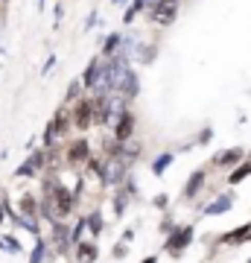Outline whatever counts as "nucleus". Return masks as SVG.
Masks as SVG:
<instances>
[{"instance_id": "1", "label": "nucleus", "mask_w": 251, "mask_h": 263, "mask_svg": "<svg viewBox=\"0 0 251 263\" xmlns=\"http://www.w3.org/2000/svg\"><path fill=\"white\" fill-rule=\"evenodd\" d=\"M193 226H181V228H176V231H172V234L167 237V246H164V249H167L169 254H172V257H181V254H184V249L190 243H193Z\"/></svg>"}, {"instance_id": "2", "label": "nucleus", "mask_w": 251, "mask_h": 263, "mask_svg": "<svg viewBox=\"0 0 251 263\" xmlns=\"http://www.w3.org/2000/svg\"><path fill=\"white\" fill-rule=\"evenodd\" d=\"M152 21H158V24H172L176 21V3L172 0H158L155 6H152Z\"/></svg>"}, {"instance_id": "3", "label": "nucleus", "mask_w": 251, "mask_h": 263, "mask_svg": "<svg viewBox=\"0 0 251 263\" xmlns=\"http://www.w3.org/2000/svg\"><path fill=\"white\" fill-rule=\"evenodd\" d=\"M248 240H251V222H245V226L234 228V231L219 237V243H225V246H242V243H248Z\"/></svg>"}, {"instance_id": "4", "label": "nucleus", "mask_w": 251, "mask_h": 263, "mask_svg": "<svg viewBox=\"0 0 251 263\" xmlns=\"http://www.w3.org/2000/svg\"><path fill=\"white\" fill-rule=\"evenodd\" d=\"M131 132H134V114H131V111H123L120 117H117V129H114V138H117V141H129Z\"/></svg>"}, {"instance_id": "5", "label": "nucleus", "mask_w": 251, "mask_h": 263, "mask_svg": "<svg viewBox=\"0 0 251 263\" xmlns=\"http://www.w3.org/2000/svg\"><path fill=\"white\" fill-rule=\"evenodd\" d=\"M205 170H196L193 176H190V179H187V184H184V193H181V196L184 199H196L199 196V190L205 187Z\"/></svg>"}, {"instance_id": "6", "label": "nucleus", "mask_w": 251, "mask_h": 263, "mask_svg": "<svg viewBox=\"0 0 251 263\" xmlns=\"http://www.w3.org/2000/svg\"><path fill=\"white\" fill-rule=\"evenodd\" d=\"M53 240H56V246H59V252H62V254L70 252L73 237L67 234V226H65V222H53Z\"/></svg>"}, {"instance_id": "7", "label": "nucleus", "mask_w": 251, "mask_h": 263, "mask_svg": "<svg viewBox=\"0 0 251 263\" xmlns=\"http://www.w3.org/2000/svg\"><path fill=\"white\" fill-rule=\"evenodd\" d=\"M79 246V252H76V260L79 263H96V257H100V249H96V243L93 240H82Z\"/></svg>"}, {"instance_id": "8", "label": "nucleus", "mask_w": 251, "mask_h": 263, "mask_svg": "<svg viewBox=\"0 0 251 263\" xmlns=\"http://www.w3.org/2000/svg\"><path fill=\"white\" fill-rule=\"evenodd\" d=\"M91 117H93V103L91 100H79V105H76V129H88Z\"/></svg>"}, {"instance_id": "9", "label": "nucleus", "mask_w": 251, "mask_h": 263, "mask_svg": "<svg viewBox=\"0 0 251 263\" xmlns=\"http://www.w3.org/2000/svg\"><path fill=\"white\" fill-rule=\"evenodd\" d=\"M123 91V97L126 100H131V97H138V91H140V85H138V76L131 73V70H123V76H120V85H117Z\"/></svg>"}, {"instance_id": "10", "label": "nucleus", "mask_w": 251, "mask_h": 263, "mask_svg": "<svg viewBox=\"0 0 251 263\" xmlns=\"http://www.w3.org/2000/svg\"><path fill=\"white\" fill-rule=\"evenodd\" d=\"M67 161L70 164H82V161H91V143L88 141H76L67 152Z\"/></svg>"}, {"instance_id": "11", "label": "nucleus", "mask_w": 251, "mask_h": 263, "mask_svg": "<svg viewBox=\"0 0 251 263\" xmlns=\"http://www.w3.org/2000/svg\"><path fill=\"white\" fill-rule=\"evenodd\" d=\"M231 208H234V196H231V193H225V196L214 199V202L205 208V214L207 216H219V214H228Z\"/></svg>"}, {"instance_id": "12", "label": "nucleus", "mask_w": 251, "mask_h": 263, "mask_svg": "<svg viewBox=\"0 0 251 263\" xmlns=\"http://www.w3.org/2000/svg\"><path fill=\"white\" fill-rule=\"evenodd\" d=\"M44 167V152H35V155H32V158L27 161V164H21L18 170H15V173H18V176H35V170H41Z\"/></svg>"}, {"instance_id": "13", "label": "nucleus", "mask_w": 251, "mask_h": 263, "mask_svg": "<svg viewBox=\"0 0 251 263\" xmlns=\"http://www.w3.org/2000/svg\"><path fill=\"white\" fill-rule=\"evenodd\" d=\"M100 62H91L88 65V70H85V76H82V82H85V88H96V82H100Z\"/></svg>"}, {"instance_id": "14", "label": "nucleus", "mask_w": 251, "mask_h": 263, "mask_svg": "<svg viewBox=\"0 0 251 263\" xmlns=\"http://www.w3.org/2000/svg\"><path fill=\"white\" fill-rule=\"evenodd\" d=\"M240 161H242V149H228L225 155H216L219 167H231V164H240Z\"/></svg>"}, {"instance_id": "15", "label": "nucleus", "mask_w": 251, "mask_h": 263, "mask_svg": "<svg viewBox=\"0 0 251 263\" xmlns=\"http://www.w3.org/2000/svg\"><path fill=\"white\" fill-rule=\"evenodd\" d=\"M248 176H251V161H245V164H240V167L228 176V184H240V181L248 179Z\"/></svg>"}, {"instance_id": "16", "label": "nucleus", "mask_w": 251, "mask_h": 263, "mask_svg": "<svg viewBox=\"0 0 251 263\" xmlns=\"http://www.w3.org/2000/svg\"><path fill=\"white\" fill-rule=\"evenodd\" d=\"M172 164V152H164V155H158V158L152 161V173L155 176H164V170Z\"/></svg>"}, {"instance_id": "17", "label": "nucleus", "mask_w": 251, "mask_h": 263, "mask_svg": "<svg viewBox=\"0 0 251 263\" xmlns=\"http://www.w3.org/2000/svg\"><path fill=\"white\" fill-rule=\"evenodd\" d=\"M85 222H88V228H91L93 237H100V231H103V214H100V211L88 214V216H85Z\"/></svg>"}, {"instance_id": "18", "label": "nucleus", "mask_w": 251, "mask_h": 263, "mask_svg": "<svg viewBox=\"0 0 251 263\" xmlns=\"http://www.w3.org/2000/svg\"><path fill=\"white\" fill-rule=\"evenodd\" d=\"M44 254H47V240H41V237H38L35 249H32V254H29V263H44Z\"/></svg>"}, {"instance_id": "19", "label": "nucleus", "mask_w": 251, "mask_h": 263, "mask_svg": "<svg viewBox=\"0 0 251 263\" xmlns=\"http://www.w3.org/2000/svg\"><path fill=\"white\" fill-rule=\"evenodd\" d=\"M143 3H146V0H131V6L126 9V15H123V21H126V24H131V21H134V15H138V12L143 9Z\"/></svg>"}, {"instance_id": "20", "label": "nucleus", "mask_w": 251, "mask_h": 263, "mask_svg": "<svg viewBox=\"0 0 251 263\" xmlns=\"http://www.w3.org/2000/svg\"><path fill=\"white\" fill-rule=\"evenodd\" d=\"M0 249H6V252H12V254H18L21 252V243L18 240H15V237H3V240H0Z\"/></svg>"}, {"instance_id": "21", "label": "nucleus", "mask_w": 251, "mask_h": 263, "mask_svg": "<svg viewBox=\"0 0 251 263\" xmlns=\"http://www.w3.org/2000/svg\"><path fill=\"white\" fill-rule=\"evenodd\" d=\"M117 44H120V35L114 32V35H108V38H105V47H103V53H105V56H111L114 50H117Z\"/></svg>"}, {"instance_id": "22", "label": "nucleus", "mask_w": 251, "mask_h": 263, "mask_svg": "<svg viewBox=\"0 0 251 263\" xmlns=\"http://www.w3.org/2000/svg\"><path fill=\"white\" fill-rule=\"evenodd\" d=\"M21 211H24V214H29V216L35 214V202H32V196H24V199H21Z\"/></svg>"}, {"instance_id": "23", "label": "nucleus", "mask_w": 251, "mask_h": 263, "mask_svg": "<svg viewBox=\"0 0 251 263\" xmlns=\"http://www.w3.org/2000/svg\"><path fill=\"white\" fill-rule=\"evenodd\" d=\"M155 208H167V196L161 193V196H155Z\"/></svg>"}, {"instance_id": "24", "label": "nucleus", "mask_w": 251, "mask_h": 263, "mask_svg": "<svg viewBox=\"0 0 251 263\" xmlns=\"http://www.w3.org/2000/svg\"><path fill=\"white\" fill-rule=\"evenodd\" d=\"M114 257H126V246H117L114 249Z\"/></svg>"}, {"instance_id": "25", "label": "nucleus", "mask_w": 251, "mask_h": 263, "mask_svg": "<svg viewBox=\"0 0 251 263\" xmlns=\"http://www.w3.org/2000/svg\"><path fill=\"white\" fill-rule=\"evenodd\" d=\"M140 263H158V257H155V254H152V257H146V260H140Z\"/></svg>"}, {"instance_id": "26", "label": "nucleus", "mask_w": 251, "mask_h": 263, "mask_svg": "<svg viewBox=\"0 0 251 263\" xmlns=\"http://www.w3.org/2000/svg\"><path fill=\"white\" fill-rule=\"evenodd\" d=\"M114 3H123V0H114Z\"/></svg>"}, {"instance_id": "27", "label": "nucleus", "mask_w": 251, "mask_h": 263, "mask_svg": "<svg viewBox=\"0 0 251 263\" xmlns=\"http://www.w3.org/2000/svg\"><path fill=\"white\" fill-rule=\"evenodd\" d=\"M248 263H251V260H248Z\"/></svg>"}]
</instances>
